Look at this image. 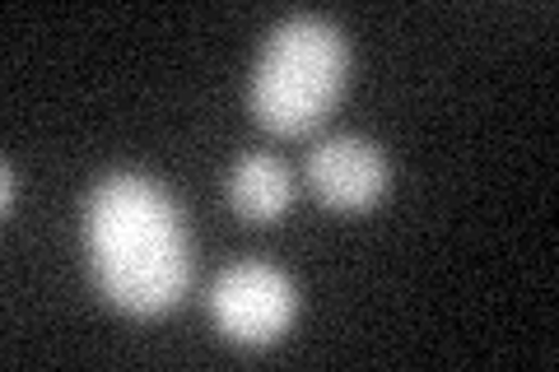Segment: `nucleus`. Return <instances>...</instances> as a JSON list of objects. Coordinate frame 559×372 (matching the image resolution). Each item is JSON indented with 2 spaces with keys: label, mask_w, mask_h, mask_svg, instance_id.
<instances>
[{
  "label": "nucleus",
  "mask_w": 559,
  "mask_h": 372,
  "mask_svg": "<svg viewBox=\"0 0 559 372\" xmlns=\"http://www.w3.org/2000/svg\"><path fill=\"white\" fill-rule=\"evenodd\" d=\"M84 256L98 293L131 316L168 312L191 285L182 215L145 172H108L90 191Z\"/></svg>",
  "instance_id": "1"
},
{
  "label": "nucleus",
  "mask_w": 559,
  "mask_h": 372,
  "mask_svg": "<svg viewBox=\"0 0 559 372\" xmlns=\"http://www.w3.org/2000/svg\"><path fill=\"white\" fill-rule=\"evenodd\" d=\"M205 303H210V322L219 326V335H229L234 345L261 349L289 331L299 293H294V279L285 271H275V265L234 261L215 275Z\"/></svg>",
  "instance_id": "3"
},
{
  "label": "nucleus",
  "mask_w": 559,
  "mask_h": 372,
  "mask_svg": "<svg viewBox=\"0 0 559 372\" xmlns=\"http://www.w3.org/2000/svg\"><path fill=\"white\" fill-rule=\"evenodd\" d=\"M308 182L331 209H369L388 191V158L373 140L331 135L308 158Z\"/></svg>",
  "instance_id": "4"
},
{
  "label": "nucleus",
  "mask_w": 559,
  "mask_h": 372,
  "mask_svg": "<svg viewBox=\"0 0 559 372\" xmlns=\"http://www.w3.org/2000/svg\"><path fill=\"white\" fill-rule=\"evenodd\" d=\"M0 172H5V191H0V205L14 209V191H20V182H14V164H5Z\"/></svg>",
  "instance_id": "6"
},
{
  "label": "nucleus",
  "mask_w": 559,
  "mask_h": 372,
  "mask_svg": "<svg viewBox=\"0 0 559 372\" xmlns=\"http://www.w3.org/2000/svg\"><path fill=\"white\" fill-rule=\"evenodd\" d=\"M349 70L345 33L326 14H289L271 28L252 70V117L271 135H308L336 108Z\"/></svg>",
  "instance_id": "2"
},
{
  "label": "nucleus",
  "mask_w": 559,
  "mask_h": 372,
  "mask_svg": "<svg viewBox=\"0 0 559 372\" xmlns=\"http://www.w3.org/2000/svg\"><path fill=\"white\" fill-rule=\"evenodd\" d=\"M294 201V182H289V168L280 164L275 154H248L238 158L234 172H229V205L238 209L242 219L252 224H271L289 209Z\"/></svg>",
  "instance_id": "5"
}]
</instances>
